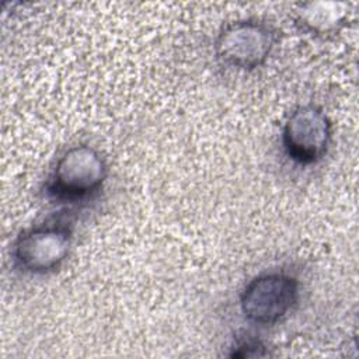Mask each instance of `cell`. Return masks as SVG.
<instances>
[{
	"mask_svg": "<svg viewBox=\"0 0 359 359\" xmlns=\"http://www.w3.org/2000/svg\"><path fill=\"white\" fill-rule=\"evenodd\" d=\"M107 175L108 165L101 151L88 144H77L57 158L46 192L59 202H83L101 191Z\"/></svg>",
	"mask_w": 359,
	"mask_h": 359,
	"instance_id": "cell-1",
	"label": "cell"
},
{
	"mask_svg": "<svg viewBox=\"0 0 359 359\" xmlns=\"http://www.w3.org/2000/svg\"><path fill=\"white\" fill-rule=\"evenodd\" d=\"M73 243L69 223L46 222L24 230L13 245L14 265L31 275H45L59 268Z\"/></svg>",
	"mask_w": 359,
	"mask_h": 359,
	"instance_id": "cell-2",
	"label": "cell"
},
{
	"mask_svg": "<svg viewBox=\"0 0 359 359\" xmlns=\"http://www.w3.org/2000/svg\"><path fill=\"white\" fill-rule=\"evenodd\" d=\"M346 18L344 3H307L296 11V21L306 31L325 35L338 31Z\"/></svg>",
	"mask_w": 359,
	"mask_h": 359,
	"instance_id": "cell-6",
	"label": "cell"
},
{
	"mask_svg": "<svg viewBox=\"0 0 359 359\" xmlns=\"http://www.w3.org/2000/svg\"><path fill=\"white\" fill-rule=\"evenodd\" d=\"M299 282L285 272H268L250 280L241 292L243 316L259 325L282 321L296 306Z\"/></svg>",
	"mask_w": 359,
	"mask_h": 359,
	"instance_id": "cell-4",
	"label": "cell"
},
{
	"mask_svg": "<svg viewBox=\"0 0 359 359\" xmlns=\"http://www.w3.org/2000/svg\"><path fill=\"white\" fill-rule=\"evenodd\" d=\"M331 122L317 105H300L287 116L282 129V146L286 156L299 165L320 161L331 142Z\"/></svg>",
	"mask_w": 359,
	"mask_h": 359,
	"instance_id": "cell-5",
	"label": "cell"
},
{
	"mask_svg": "<svg viewBox=\"0 0 359 359\" xmlns=\"http://www.w3.org/2000/svg\"><path fill=\"white\" fill-rule=\"evenodd\" d=\"M278 34L268 22L245 18L229 22L216 36L217 59L230 67L252 70L262 66L272 53Z\"/></svg>",
	"mask_w": 359,
	"mask_h": 359,
	"instance_id": "cell-3",
	"label": "cell"
}]
</instances>
